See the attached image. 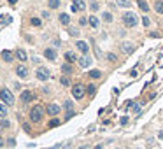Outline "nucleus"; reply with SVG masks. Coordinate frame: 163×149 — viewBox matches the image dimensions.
Listing matches in <instances>:
<instances>
[{
    "label": "nucleus",
    "instance_id": "nucleus-1",
    "mask_svg": "<svg viewBox=\"0 0 163 149\" xmlns=\"http://www.w3.org/2000/svg\"><path fill=\"white\" fill-rule=\"evenodd\" d=\"M123 23H125V27H128V28H135L137 23H138V18H137L135 12L126 11V12L123 14Z\"/></svg>",
    "mask_w": 163,
    "mask_h": 149
},
{
    "label": "nucleus",
    "instance_id": "nucleus-2",
    "mask_svg": "<svg viewBox=\"0 0 163 149\" xmlns=\"http://www.w3.org/2000/svg\"><path fill=\"white\" fill-rule=\"evenodd\" d=\"M44 107L42 105H35V107L30 111V119L33 121V123H40L42 121V118H44Z\"/></svg>",
    "mask_w": 163,
    "mask_h": 149
},
{
    "label": "nucleus",
    "instance_id": "nucleus-3",
    "mask_svg": "<svg viewBox=\"0 0 163 149\" xmlns=\"http://www.w3.org/2000/svg\"><path fill=\"white\" fill-rule=\"evenodd\" d=\"M0 100H2V103H5V105H12L14 103V97H12L11 90H7V88L0 90Z\"/></svg>",
    "mask_w": 163,
    "mask_h": 149
},
{
    "label": "nucleus",
    "instance_id": "nucleus-4",
    "mask_svg": "<svg viewBox=\"0 0 163 149\" xmlns=\"http://www.w3.org/2000/svg\"><path fill=\"white\" fill-rule=\"evenodd\" d=\"M84 93H86V88L83 86V84H76V86H72V97H74L76 100L83 98Z\"/></svg>",
    "mask_w": 163,
    "mask_h": 149
},
{
    "label": "nucleus",
    "instance_id": "nucleus-5",
    "mask_svg": "<svg viewBox=\"0 0 163 149\" xmlns=\"http://www.w3.org/2000/svg\"><path fill=\"white\" fill-rule=\"evenodd\" d=\"M35 76H37V79L39 81H48L49 77H51V72L46 69V67H39L37 69V72H35Z\"/></svg>",
    "mask_w": 163,
    "mask_h": 149
},
{
    "label": "nucleus",
    "instance_id": "nucleus-6",
    "mask_svg": "<svg viewBox=\"0 0 163 149\" xmlns=\"http://www.w3.org/2000/svg\"><path fill=\"white\" fill-rule=\"evenodd\" d=\"M46 112H48L49 116H56V114L61 112V107H60L58 103H49L48 107H46Z\"/></svg>",
    "mask_w": 163,
    "mask_h": 149
},
{
    "label": "nucleus",
    "instance_id": "nucleus-7",
    "mask_svg": "<svg viewBox=\"0 0 163 149\" xmlns=\"http://www.w3.org/2000/svg\"><path fill=\"white\" fill-rule=\"evenodd\" d=\"M63 107L67 111V118H72L74 116V102L72 100H65L63 102Z\"/></svg>",
    "mask_w": 163,
    "mask_h": 149
},
{
    "label": "nucleus",
    "instance_id": "nucleus-8",
    "mask_svg": "<svg viewBox=\"0 0 163 149\" xmlns=\"http://www.w3.org/2000/svg\"><path fill=\"white\" fill-rule=\"evenodd\" d=\"M19 98H21V102H23V103H28V102H32V100H33V93H32V91H28V90H25V91H21Z\"/></svg>",
    "mask_w": 163,
    "mask_h": 149
},
{
    "label": "nucleus",
    "instance_id": "nucleus-9",
    "mask_svg": "<svg viewBox=\"0 0 163 149\" xmlns=\"http://www.w3.org/2000/svg\"><path fill=\"white\" fill-rule=\"evenodd\" d=\"M84 9H86L84 0H74L72 2V11L74 12H79V11H84Z\"/></svg>",
    "mask_w": 163,
    "mask_h": 149
},
{
    "label": "nucleus",
    "instance_id": "nucleus-10",
    "mask_svg": "<svg viewBox=\"0 0 163 149\" xmlns=\"http://www.w3.org/2000/svg\"><path fill=\"white\" fill-rule=\"evenodd\" d=\"M77 61H79V65H81L83 69H88V67L91 65V58H89L88 54H83V56H81Z\"/></svg>",
    "mask_w": 163,
    "mask_h": 149
},
{
    "label": "nucleus",
    "instance_id": "nucleus-11",
    "mask_svg": "<svg viewBox=\"0 0 163 149\" xmlns=\"http://www.w3.org/2000/svg\"><path fill=\"white\" fill-rule=\"evenodd\" d=\"M76 48H77L83 54H88V51H89V46L86 44L84 40H77V42H76Z\"/></svg>",
    "mask_w": 163,
    "mask_h": 149
},
{
    "label": "nucleus",
    "instance_id": "nucleus-12",
    "mask_svg": "<svg viewBox=\"0 0 163 149\" xmlns=\"http://www.w3.org/2000/svg\"><path fill=\"white\" fill-rule=\"evenodd\" d=\"M16 74H18L21 79H27V77H28V69H27L25 65H19V67L16 69Z\"/></svg>",
    "mask_w": 163,
    "mask_h": 149
},
{
    "label": "nucleus",
    "instance_id": "nucleus-13",
    "mask_svg": "<svg viewBox=\"0 0 163 149\" xmlns=\"http://www.w3.org/2000/svg\"><path fill=\"white\" fill-rule=\"evenodd\" d=\"M44 56L48 58L49 61H55V60H56V51H55L53 48H48V49L44 51Z\"/></svg>",
    "mask_w": 163,
    "mask_h": 149
},
{
    "label": "nucleus",
    "instance_id": "nucleus-14",
    "mask_svg": "<svg viewBox=\"0 0 163 149\" xmlns=\"http://www.w3.org/2000/svg\"><path fill=\"white\" fill-rule=\"evenodd\" d=\"M89 27L91 28H98L100 27V21H98L97 16H89Z\"/></svg>",
    "mask_w": 163,
    "mask_h": 149
},
{
    "label": "nucleus",
    "instance_id": "nucleus-15",
    "mask_svg": "<svg viewBox=\"0 0 163 149\" xmlns=\"http://www.w3.org/2000/svg\"><path fill=\"white\" fill-rule=\"evenodd\" d=\"M133 49H135V46L132 44V42H125V44H123V51H125L126 54H130V53H133Z\"/></svg>",
    "mask_w": 163,
    "mask_h": 149
},
{
    "label": "nucleus",
    "instance_id": "nucleus-16",
    "mask_svg": "<svg viewBox=\"0 0 163 149\" xmlns=\"http://www.w3.org/2000/svg\"><path fill=\"white\" fill-rule=\"evenodd\" d=\"M65 60H67L68 63H72V61H76V60H79V58H77L72 51H67V53H65Z\"/></svg>",
    "mask_w": 163,
    "mask_h": 149
},
{
    "label": "nucleus",
    "instance_id": "nucleus-17",
    "mask_svg": "<svg viewBox=\"0 0 163 149\" xmlns=\"http://www.w3.org/2000/svg\"><path fill=\"white\" fill-rule=\"evenodd\" d=\"M154 11L158 14H163V0H156L154 2Z\"/></svg>",
    "mask_w": 163,
    "mask_h": 149
},
{
    "label": "nucleus",
    "instance_id": "nucleus-18",
    "mask_svg": "<svg viewBox=\"0 0 163 149\" xmlns=\"http://www.w3.org/2000/svg\"><path fill=\"white\" fill-rule=\"evenodd\" d=\"M137 5L140 7V11H144V12H147V11H149V4L146 2V0H138V2H137Z\"/></svg>",
    "mask_w": 163,
    "mask_h": 149
},
{
    "label": "nucleus",
    "instance_id": "nucleus-19",
    "mask_svg": "<svg viewBox=\"0 0 163 149\" xmlns=\"http://www.w3.org/2000/svg\"><path fill=\"white\" fill-rule=\"evenodd\" d=\"M128 107L133 111V114H138V112H140V105H138V103H133V102H128Z\"/></svg>",
    "mask_w": 163,
    "mask_h": 149
},
{
    "label": "nucleus",
    "instance_id": "nucleus-20",
    "mask_svg": "<svg viewBox=\"0 0 163 149\" xmlns=\"http://www.w3.org/2000/svg\"><path fill=\"white\" fill-rule=\"evenodd\" d=\"M116 5H119V7H130L132 5V0H116Z\"/></svg>",
    "mask_w": 163,
    "mask_h": 149
},
{
    "label": "nucleus",
    "instance_id": "nucleus-21",
    "mask_svg": "<svg viewBox=\"0 0 163 149\" xmlns=\"http://www.w3.org/2000/svg\"><path fill=\"white\" fill-rule=\"evenodd\" d=\"M14 54H16V58H18V60H21V61H25V60H27V53L23 51V49H18Z\"/></svg>",
    "mask_w": 163,
    "mask_h": 149
},
{
    "label": "nucleus",
    "instance_id": "nucleus-22",
    "mask_svg": "<svg viewBox=\"0 0 163 149\" xmlns=\"http://www.w3.org/2000/svg\"><path fill=\"white\" fill-rule=\"evenodd\" d=\"M60 23L61 25H68L70 23V16L68 14H60Z\"/></svg>",
    "mask_w": 163,
    "mask_h": 149
},
{
    "label": "nucleus",
    "instance_id": "nucleus-23",
    "mask_svg": "<svg viewBox=\"0 0 163 149\" xmlns=\"http://www.w3.org/2000/svg\"><path fill=\"white\" fill-rule=\"evenodd\" d=\"M60 0H48V5H49V9H58L60 7Z\"/></svg>",
    "mask_w": 163,
    "mask_h": 149
},
{
    "label": "nucleus",
    "instance_id": "nucleus-24",
    "mask_svg": "<svg viewBox=\"0 0 163 149\" xmlns=\"http://www.w3.org/2000/svg\"><path fill=\"white\" fill-rule=\"evenodd\" d=\"M2 58H4L5 61H12V58H14V54H12L11 51H2Z\"/></svg>",
    "mask_w": 163,
    "mask_h": 149
},
{
    "label": "nucleus",
    "instance_id": "nucleus-25",
    "mask_svg": "<svg viewBox=\"0 0 163 149\" xmlns=\"http://www.w3.org/2000/svg\"><path fill=\"white\" fill-rule=\"evenodd\" d=\"M89 77L91 79H100L102 77V72L100 70H89Z\"/></svg>",
    "mask_w": 163,
    "mask_h": 149
},
{
    "label": "nucleus",
    "instance_id": "nucleus-26",
    "mask_svg": "<svg viewBox=\"0 0 163 149\" xmlns=\"http://www.w3.org/2000/svg\"><path fill=\"white\" fill-rule=\"evenodd\" d=\"M61 72H63V74H72L74 70H72V67L68 65V63H65V65H61Z\"/></svg>",
    "mask_w": 163,
    "mask_h": 149
},
{
    "label": "nucleus",
    "instance_id": "nucleus-27",
    "mask_svg": "<svg viewBox=\"0 0 163 149\" xmlns=\"http://www.w3.org/2000/svg\"><path fill=\"white\" fill-rule=\"evenodd\" d=\"M7 116V107H5V103H0V118H5Z\"/></svg>",
    "mask_w": 163,
    "mask_h": 149
},
{
    "label": "nucleus",
    "instance_id": "nucleus-28",
    "mask_svg": "<svg viewBox=\"0 0 163 149\" xmlns=\"http://www.w3.org/2000/svg\"><path fill=\"white\" fill-rule=\"evenodd\" d=\"M60 82H61V86H68V84H70V79H68L67 76H63V77L60 79Z\"/></svg>",
    "mask_w": 163,
    "mask_h": 149
},
{
    "label": "nucleus",
    "instance_id": "nucleus-29",
    "mask_svg": "<svg viewBox=\"0 0 163 149\" xmlns=\"http://www.w3.org/2000/svg\"><path fill=\"white\" fill-rule=\"evenodd\" d=\"M0 126H2V128H9V126H11V121L9 119H2V121H0Z\"/></svg>",
    "mask_w": 163,
    "mask_h": 149
},
{
    "label": "nucleus",
    "instance_id": "nucleus-30",
    "mask_svg": "<svg viewBox=\"0 0 163 149\" xmlns=\"http://www.w3.org/2000/svg\"><path fill=\"white\" fill-rule=\"evenodd\" d=\"M104 21L110 23V21H112V14H110V12H104Z\"/></svg>",
    "mask_w": 163,
    "mask_h": 149
},
{
    "label": "nucleus",
    "instance_id": "nucleus-31",
    "mask_svg": "<svg viewBox=\"0 0 163 149\" xmlns=\"http://www.w3.org/2000/svg\"><path fill=\"white\" fill-rule=\"evenodd\" d=\"M30 23H32L33 27H40V19H39V18H32V19H30Z\"/></svg>",
    "mask_w": 163,
    "mask_h": 149
},
{
    "label": "nucleus",
    "instance_id": "nucleus-32",
    "mask_svg": "<svg viewBox=\"0 0 163 149\" xmlns=\"http://www.w3.org/2000/svg\"><path fill=\"white\" fill-rule=\"evenodd\" d=\"M86 91H88L89 95H93V93H95V91H97V88H95V86H93V84H89V86L86 88Z\"/></svg>",
    "mask_w": 163,
    "mask_h": 149
},
{
    "label": "nucleus",
    "instance_id": "nucleus-33",
    "mask_svg": "<svg viewBox=\"0 0 163 149\" xmlns=\"http://www.w3.org/2000/svg\"><path fill=\"white\" fill-rule=\"evenodd\" d=\"M107 60H109V61H116V60H118V56H116L114 53H109V54H107Z\"/></svg>",
    "mask_w": 163,
    "mask_h": 149
},
{
    "label": "nucleus",
    "instance_id": "nucleus-34",
    "mask_svg": "<svg viewBox=\"0 0 163 149\" xmlns=\"http://www.w3.org/2000/svg\"><path fill=\"white\" fill-rule=\"evenodd\" d=\"M60 125V119H51L49 121V126H51V128H55V126H58Z\"/></svg>",
    "mask_w": 163,
    "mask_h": 149
},
{
    "label": "nucleus",
    "instance_id": "nucleus-35",
    "mask_svg": "<svg viewBox=\"0 0 163 149\" xmlns=\"http://www.w3.org/2000/svg\"><path fill=\"white\" fill-rule=\"evenodd\" d=\"M89 7L91 11H98V2H89Z\"/></svg>",
    "mask_w": 163,
    "mask_h": 149
},
{
    "label": "nucleus",
    "instance_id": "nucleus-36",
    "mask_svg": "<svg viewBox=\"0 0 163 149\" xmlns=\"http://www.w3.org/2000/svg\"><path fill=\"white\" fill-rule=\"evenodd\" d=\"M142 25H144V27H149V25H151V21H149V18H147V16H144V18H142Z\"/></svg>",
    "mask_w": 163,
    "mask_h": 149
},
{
    "label": "nucleus",
    "instance_id": "nucleus-37",
    "mask_svg": "<svg viewBox=\"0 0 163 149\" xmlns=\"http://www.w3.org/2000/svg\"><path fill=\"white\" fill-rule=\"evenodd\" d=\"M88 23H89V19H88V18H81V19H79V25H83V27L88 25Z\"/></svg>",
    "mask_w": 163,
    "mask_h": 149
},
{
    "label": "nucleus",
    "instance_id": "nucleus-38",
    "mask_svg": "<svg viewBox=\"0 0 163 149\" xmlns=\"http://www.w3.org/2000/svg\"><path fill=\"white\" fill-rule=\"evenodd\" d=\"M119 123H121V125H126V123H128V118H126V116H123V118L119 119Z\"/></svg>",
    "mask_w": 163,
    "mask_h": 149
},
{
    "label": "nucleus",
    "instance_id": "nucleus-39",
    "mask_svg": "<svg viewBox=\"0 0 163 149\" xmlns=\"http://www.w3.org/2000/svg\"><path fill=\"white\" fill-rule=\"evenodd\" d=\"M93 149H105V147H104V146H102V144H97V146H95V147H93Z\"/></svg>",
    "mask_w": 163,
    "mask_h": 149
},
{
    "label": "nucleus",
    "instance_id": "nucleus-40",
    "mask_svg": "<svg viewBox=\"0 0 163 149\" xmlns=\"http://www.w3.org/2000/svg\"><path fill=\"white\" fill-rule=\"evenodd\" d=\"M4 146V139H2V135H0V147Z\"/></svg>",
    "mask_w": 163,
    "mask_h": 149
},
{
    "label": "nucleus",
    "instance_id": "nucleus-41",
    "mask_svg": "<svg viewBox=\"0 0 163 149\" xmlns=\"http://www.w3.org/2000/svg\"><path fill=\"white\" fill-rule=\"evenodd\" d=\"M79 149H91V147H89V146H81Z\"/></svg>",
    "mask_w": 163,
    "mask_h": 149
},
{
    "label": "nucleus",
    "instance_id": "nucleus-42",
    "mask_svg": "<svg viewBox=\"0 0 163 149\" xmlns=\"http://www.w3.org/2000/svg\"><path fill=\"white\" fill-rule=\"evenodd\" d=\"M160 139H161V140H163V130H161V132H160Z\"/></svg>",
    "mask_w": 163,
    "mask_h": 149
},
{
    "label": "nucleus",
    "instance_id": "nucleus-43",
    "mask_svg": "<svg viewBox=\"0 0 163 149\" xmlns=\"http://www.w3.org/2000/svg\"><path fill=\"white\" fill-rule=\"evenodd\" d=\"M18 2V0H9V4H16Z\"/></svg>",
    "mask_w": 163,
    "mask_h": 149
},
{
    "label": "nucleus",
    "instance_id": "nucleus-44",
    "mask_svg": "<svg viewBox=\"0 0 163 149\" xmlns=\"http://www.w3.org/2000/svg\"><path fill=\"white\" fill-rule=\"evenodd\" d=\"M118 149H121V147H118Z\"/></svg>",
    "mask_w": 163,
    "mask_h": 149
},
{
    "label": "nucleus",
    "instance_id": "nucleus-45",
    "mask_svg": "<svg viewBox=\"0 0 163 149\" xmlns=\"http://www.w3.org/2000/svg\"><path fill=\"white\" fill-rule=\"evenodd\" d=\"M0 128H2V126H0Z\"/></svg>",
    "mask_w": 163,
    "mask_h": 149
}]
</instances>
